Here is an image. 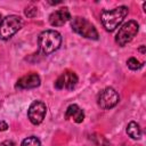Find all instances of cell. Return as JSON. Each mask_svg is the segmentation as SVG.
I'll list each match as a JSON object with an SVG mask.
<instances>
[{"label": "cell", "mask_w": 146, "mask_h": 146, "mask_svg": "<svg viewBox=\"0 0 146 146\" xmlns=\"http://www.w3.org/2000/svg\"><path fill=\"white\" fill-rule=\"evenodd\" d=\"M128 7L120 6L111 10H103L100 14V21L106 31H114L128 15Z\"/></svg>", "instance_id": "1"}, {"label": "cell", "mask_w": 146, "mask_h": 146, "mask_svg": "<svg viewBox=\"0 0 146 146\" xmlns=\"http://www.w3.org/2000/svg\"><path fill=\"white\" fill-rule=\"evenodd\" d=\"M62 43V36L59 32L55 30H46L39 35L40 50L44 55H50L56 51Z\"/></svg>", "instance_id": "2"}, {"label": "cell", "mask_w": 146, "mask_h": 146, "mask_svg": "<svg viewBox=\"0 0 146 146\" xmlns=\"http://www.w3.org/2000/svg\"><path fill=\"white\" fill-rule=\"evenodd\" d=\"M71 27L75 33H78L79 35L83 38L91 39V40H98L99 35H98L96 27L84 17H80V16L73 17L71 21Z\"/></svg>", "instance_id": "3"}, {"label": "cell", "mask_w": 146, "mask_h": 146, "mask_svg": "<svg viewBox=\"0 0 146 146\" xmlns=\"http://www.w3.org/2000/svg\"><path fill=\"white\" fill-rule=\"evenodd\" d=\"M23 21L19 16L10 15L1 19L0 22V38L2 40L10 39L22 27Z\"/></svg>", "instance_id": "4"}, {"label": "cell", "mask_w": 146, "mask_h": 146, "mask_svg": "<svg viewBox=\"0 0 146 146\" xmlns=\"http://www.w3.org/2000/svg\"><path fill=\"white\" fill-rule=\"evenodd\" d=\"M139 30V25L136 21L131 19L125 22L117 31L116 35H115V42L120 46V47H124L127 43H129L138 33Z\"/></svg>", "instance_id": "5"}, {"label": "cell", "mask_w": 146, "mask_h": 146, "mask_svg": "<svg viewBox=\"0 0 146 146\" xmlns=\"http://www.w3.org/2000/svg\"><path fill=\"white\" fill-rule=\"evenodd\" d=\"M120 100L119 94L116 92V90L112 87H107L105 89H103L97 97V103L99 105L100 108L103 110H110L112 107H114Z\"/></svg>", "instance_id": "6"}, {"label": "cell", "mask_w": 146, "mask_h": 146, "mask_svg": "<svg viewBox=\"0 0 146 146\" xmlns=\"http://www.w3.org/2000/svg\"><path fill=\"white\" fill-rule=\"evenodd\" d=\"M46 113H47L46 104L41 100H34L29 107L27 117L31 121V123L38 125L43 121V119L46 116Z\"/></svg>", "instance_id": "7"}, {"label": "cell", "mask_w": 146, "mask_h": 146, "mask_svg": "<svg viewBox=\"0 0 146 146\" xmlns=\"http://www.w3.org/2000/svg\"><path fill=\"white\" fill-rule=\"evenodd\" d=\"M76 83H78V75L72 71H65L55 81V88L72 90L75 88Z\"/></svg>", "instance_id": "8"}, {"label": "cell", "mask_w": 146, "mask_h": 146, "mask_svg": "<svg viewBox=\"0 0 146 146\" xmlns=\"http://www.w3.org/2000/svg\"><path fill=\"white\" fill-rule=\"evenodd\" d=\"M41 83L40 76L36 73H29L24 76H22L21 79H18L17 83H16V88L17 89H32V88H36L39 87Z\"/></svg>", "instance_id": "9"}, {"label": "cell", "mask_w": 146, "mask_h": 146, "mask_svg": "<svg viewBox=\"0 0 146 146\" xmlns=\"http://www.w3.org/2000/svg\"><path fill=\"white\" fill-rule=\"evenodd\" d=\"M71 18V14L67 7L59 8L58 10H55L49 16V23L52 26H62L64 25L68 19Z\"/></svg>", "instance_id": "10"}, {"label": "cell", "mask_w": 146, "mask_h": 146, "mask_svg": "<svg viewBox=\"0 0 146 146\" xmlns=\"http://www.w3.org/2000/svg\"><path fill=\"white\" fill-rule=\"evenodd\" d=\"M65 119H72L75 123H81L84 120V113L76 104H71L65 111Z\"/></svg>", "instance_id": "11"}, {"label": "cell", "mask_w": 146, "mask_h": 146, "mask_svg": "<svg viewBox=\"0 0 146 146\" xmlns=\"http://www.w3.org/2000/svg\"><path fill=\"white\" fill-rule=\"evenodd\" d=\"M127 133L132 139H140V137H141V130H140L139 124L137 122H135V121L129 122L128 125H127Z\"/></svg>", "instance_id": "12"}, {"label": "cell", "mask_w": 146, "mask_h": 146, "mask_svg": "<svg viewBox=\"0 0 146 146\" xmlns=\"http://www.w3.org/2000/svg\"><path fill=\"white\" fill-rule=\"evenodd\" d=\"M21 146H41V141L39 140V138L34 137V136H31V137H27L25 138Z\"/></svg>", "instance_id": "13"}, {"label": "cell", "mask_w": 146, "mask_h": 146, "mask_svg": "<svg viewBox=\"0 0 146 146\" xmlns=\"http://www.w3.org/2000/svg\"><path fill=\"white\" fill-rule=\"evenodd\" d=\"M127 65H128V67L130 68V70H132V71H136V70H139L141 66H143V63H140L137 58H135V57H130L128 60H127Z\"/></svg>", "instance_id": "14"}, {"label": "cell", "mask_w": 146, "mask_h": 146, "mask_svg": "<svg viewBox=\"0 0 146 146\" xmlns=\"http://www.w3.org/2000/svg\"><path fill=\"white\" fill-rule=\"evenodd\" d=\"M36 13H38V9H36V7H34V6H29V7H26V9H25V15H26L27 17H34V16L36 15Z\"/></svg>", "instance_id": "15"}, {"label": "cell", "mask_w": 146, "mask_h": 146, "mask_svg": "<svg viewBox=\"0 0 146 146\" xmlns=\"http://www.w3.org/2000/svg\"><path fill=\"white\" fill-rule=\"evenodd\" d=\"M8 129V124L5 121H0V131H6Z\"/></svg>", "instance_id": "16"}, {"label": "cell", "mask_w": 146, "mask_h": 146, "mask_svg": "<svg viewBox=\"0 0 146 146\" xmlns=\"http://www.w3.org/2000/svg\"><path fill=\"white\" fill-rule=\"evenodd\" d=\"M0 146H15V143L13 140H6V141H2Z\"/></svg>", "instance_id": "17"}, {"label": "cell", "mask_w": 146, "mask_h": 146, "mask_svg": "<svg viewBox=\"0 0 146 146\" xmlns=\"http://www.w3.org/2000/svg\"><path fill=\"white\" fill-rule=\"evenodd\" d=\"M139 51H140L141 54H145V46H141V47L139 48Z\"/></svg>", "instance_id": "18"}, {"label": "cell", "mask_w": 146, "mask_h": 146, "mask_svg": "<svg viewBox=\"0 0 146 146\" xmlns=\"http://www.w3.org/2000/svg\"><path fill=\"white\" fill-rule=\"evenodd\" d=\"M0 18H1V14H0Z\"/></svg>", "instance_id": "19"}]
</instances>
